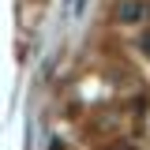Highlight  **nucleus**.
<instances>
[{
	"label": "nucleus",
	"instance_id": "f257e3e1",
	"mask_svg": "<svg viewBox=\"0 0 150 150\" xmlns=\"http://www.w3.org/2000/svg\"><path fill=\"white\" fill-rule=\"evenodd\" d=\"M120 19H139V4H124L120 8Z\"/></svg>",
	"mask_w": 150,
	"mask_h": 150
},
{
	"label": "nucleus",
	"instance_id": "f03ea898",
	"mask_svg": "<svg viewBox=\"0 0 150 150\" xmlns=\"http://www.w3.org/2000/svg\"><path fill=\"white\" fill-rule=\"evenodd\" d=\"M79 8H83V0H71V4H68V11H71V15L79 11Z\"/></svg>",
	"mask_w": 150,
	"mask_h": 150
}]
</instances>
